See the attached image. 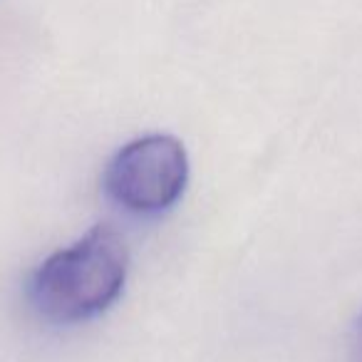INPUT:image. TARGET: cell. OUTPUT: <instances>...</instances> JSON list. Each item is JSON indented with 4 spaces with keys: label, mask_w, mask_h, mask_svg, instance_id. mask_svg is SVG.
Instances as JSON below:
<instances>
[{
    "label": "cell",
    "mask_w": 362,
    "mask_h": 362,
    "mask_svg": "<svg viewBox=\"0 0 362 362\" xmlns=\"http://www.w3.org/2000/svg\"><path fill=\"white\" fill-rule=\"evenodd\" d=\"M129 248L112 226H95L42 261L30 283L33 305L52 322H82L105 313L124 291Z\"/></svg>",
    "instance_id": "1"
},
{
    "label": "cell",
    "mask_w": 362,
    "mask_h": 362,
    "mask_svg": "<svg viewBox=\"0 0 362 362\" xmlns=\"http://www.w3.org/2000/svg\"><path fill=\"white\" fill-rule=\"evenodd\" d=\"M189 181L187 149L171 134L124 144L105 169V192L132 214H159L179 202Z\"/></svg>",
    "instance_id": "2"
},
{
    "label": "cell",
    "mask_w": 362,
    "mask_h": 362,
    "mask_svg": "<svg viewBox=\"0 0 362 362\" xmlns=\"http://www.w3.org/2000/svg\"><path fill=\"white\" fill-rule=\"evenodd\" d=\"M357 347H360V360H362V317H360V330H357Z\"/></svg>",
    "instance_id": "3"
}]
</instances>
